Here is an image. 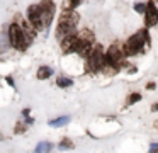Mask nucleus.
<instances>
[{
	"mask_svg": "<svg viewBox=\"0 0 158 153\" xmlns=\"http://www.w3.org/2000/svg\"><path fill=\"white\" fill-rule=\"evenodd\" d=\"M148 43H150L148 31L146 29H139L136 34H133V36L127 39L126 46H124V53H126L127 56H134V54L144 51V46H146Z\"/></svg>",
	"mask_w": 158,
	"mask_h": 153,
	"instance_id": "f257e3e1",
	"label": "nucleus"
},
{
	"mask_svg": "<svg viewBox=\"0 0 158 153\" xmlns=\"http://www.w3.org/2000/svg\"><path fill=\"white\" fill-rule=\"evenodd\" d=\"M32 39H34V37L26 34L17 22H14L9 27V41H10V46L15 48V49H19V51L27 49V46L32 43Z\"/></svg>",
	"mask_w": 158,
	"mask_h": 153,
	"instance_id": "f03ea898",
	"label": "nucleus"
},
{
	"mask_svg": "<svg viewBox=\"0 0 158 153\" xmlns=\"http://www.w3.org/2000/svg\"><path fill=\"white\" fill-rule=\"evenodd\" d=\"M104 61H106V56H104V51L102 46H94L90 54L87 56V70L92 71V73H97V71L102 70L104 66Z\"/></svg>",
	"mask_w": 158,
	"mask_h": 153,
	"instance_id": "7ed1b4c3",
	"label": "nucleus"
},
{
	"mask_svg": "<svg viewBox=\"0 0 158 153\" xmlns=\"http://www.w3.org/2000/svg\"><path fill=\"white\" fill-rule=\"evenodd\" d=\"M124 56H126V53H124V49L119 46L117 43H114L112 46L107 49V54H106V60L109 61V63H112L114 66L119 70L121 66L124 65Z\"/></svg>",
	"mask_w": 158,
	"mask_h": 153,
	"instance_id": "20e7f679",
	"label": "nucleus"
},
{
	"mask_svg": "<svg viewBox=\"0 0 158 153\" xmlns=\"http://www.w3.org/2000/svg\"><path fill=\"white\" fill-rule=\"evenodd\" d=\"M39 10H41V19H43V24H44V29L49 27L53 20V15H55V3L51 0H43L39 3Z\"/></svg>",
	"mask_w": 158,
	"mask_h": 153,
	"instance_id": "39448f33",
	"label": "nucleus"
},
{
	"mask_svg": "<svg viewBox=\"0 0 158 153\" xmlns=\"http://www.w3.org/2000/svg\"><path fill=\"white\" fill-rule=\"evenodd\" d=\"M27 19H29V22L36 27V31H43V29H44V24H43V19H41V10H39V3H38V5H31V7H29Z\"/></svg>",
	"mask_w": 158,
	"mask_h": 153,
	"instance_id": "423d86ee",
	"label": "nucleus"
},
{
	"mask_svg": "<svg viewBox=\"0 0 158 153\" xmlns=\"http://www.w3.org/2000/svg\"><path fill=\"white\" fill-rule=\"evenodd\" d=\"M144 24L146 27H153L158 24V9L155 5V2L146 3V10H144Z\"/></svg>",
	"mask_w": 158,
	"mask_h": 153,
	"instance_id": "0eeeda50",
	"label": "nucleus"
},
{
	"mask_svg": "<svg viewBox=\"0 0 158 153\" xmlns=\"http://www.w3.org/2000/svg\"><path fill=\"white\" fill-rule=\"evenodd\" d=\"M78 14L75 10H63L61 15H60V24H65V26H72V27H77L78 24Z\"/></svg>",
	"mask_w": 158,
	"mask_h": 153,
	"instance_id": "6e6552de",
	"label": "nucleus"
},
{
	"mask_svg": "<svg viewBox=\"0 0 158 153\" xmlns=\"http://www.w3.org/2000/svg\"><path fill=\"white\" fill-rule=\"evenodd\" d=\"M77 39H78V36H77V34H70V36L63 37V39H61V49H63V53H65V54L75 53Z\"/></svg>",
	"mask_w": 158,
	"mask_h": 153,
	"instance_id": "1a4fd4ad",
	"label": "nucleus"
},
{
	"mask_svg": "<svg viewBox=\"0 0 158 153\" xmlns=\"http://www.w3.org/2000/svg\"><path fill=\"white\" fill-rule=\"evenodd\" d=\"M70 34H77V27L65 26V24H58V27H56V37H58L60 41H61L63 37L70 36Z\"/></svg>",
	"mask_w": 158,
	"mask_h": 153,
	"instance_id": "9d476101",
	"label": "nucleus"
},
{
	"mask_svg": "<svg viewBox=\"0 0 158 153\" xmlns=\"http://www.w3.org/2000/svg\"><path fill=\"white\" fill-rule=\"evenodd\" d=\"M53 75V68L51 66H41L38 70V73H36V77L39 78V80H46V78H49Z\"/></svg>",
	"mask_w": 158,
	"mask_h": 153,
	"instance_id": "9b49d317",
	"label": "nucleus"
},
{
	"mask_svg": "<svg viewBox=\"0 0 158 153\" xmlns=\"http://www.w3.org/2000/svg\"><path fill=\"white\" fill-rule=\"evenodd\" d=\"M70 122V117L68 116H61V117L58 119H53V121H49V126H53V128H58V126H65Z\"/></svg>",
	"mask_w": 158,
	"mask_h": 153,
	"instance_id": "f8f14e48",
	"label": "nucleus"
},
{
	"mask_svg": "<svg viewBox=\"0 0 158 153\" xmlns=\"http://www.w3.org/2000/svg\"><path fill=\"white\" fill-rule=\"evenodd\" d=\"M56 83H58V87H63V88H68L73 85V80L72 78H66V77H60L58 80H56Z\"/></svg>",
	"mask_w": 158,
	"mask_h": 153,
	"instance_id": "ddd939ff",
	"label": "nucleus"
},
{
	"mask_svg": "<svg viewBox=\"0 0 158 153\" xmlns=\"http://www.w3.org/2000/svg\"><path fill=\"white\" fill-rule=\"evenodd\" d=\"M9 44H10V41H9V34L7 36H5V34H0V53L7 49Z\"/></svg>",
	"mask_w": 158,
	"mask_h": 153,
	"instance_id": "4468645a",
	"label": "nucleus"
},
{
	"mask_svg": "<svg viewBox=\"0 0 158 153\" xmlns=\"http://www.w3.org/2000/svg\"><path fill=\"white\" fill-rule=\"evenodd\" d=\"M80 3V0H63V10H72Z\"/></svg>",
	"mask_w": 158,
	"mask_h": 153,
	"instance_id": "2eb2a0df",
	"label": "nucleus"
},
{
	"mask_svg": "<svg viewBox=\"0 0 158 153\" xmlns=\"http://www.w3.org/2000/svg\"><path fill=\"white\" fill-rule=\"evenodd\" d=\"M51 150V143H39L36 146V153H43V151H49Z\"/></svg>",
	"mask_w": 158,
	"mask_h": 153,
	"instance_id": "dca6fc26",
	"label": "nucleus"
},
{
	"mask_svg": "<svg viewBox=\"0 0 158 153\" xmlns=\"http://www.w3.org/2000/svg\"><path fill=\"white\" fill-rule=\"evenodd\" d=\"M141 100V95L139 94H131L129 97H127V104H134V102Z\"/></svg>",
	"mask_w": 158,
	"mask_h": 153,
	"instance_id": "f3484780",
	"label": "nucleus"
},
{
	"mask_svg": "<svg viewBox=\"0 0 158 153\" xmlns=\"http://www.w3.org/2000/svg\"><path fill=\"white\" fill-rule=\"evenodd\" d=\"M134 10H136V12H139V14H143L144 10H146V5H144V3H136V5H134Z\"/></svg>",
	"mask_w": 158,
	"mask_h": 153,
	"instance_id": "a211bd4d",
	"label": "nucleus"
},
{
	"mask_svg": "<svg viewBox=\"0 0 158 153\" xmlns=\"http://www.w3.org/2000/svg\"><path fill=\"white\" fill-rule=\"evenodd\" d=\"M60 146H61V148H72V141H70V139L68 138H65V139H63V141H61V145H60Z\"/></svg>",
	"mask_w": 158,
	"mask_h": 153,
	"instance_id": "6ab92c4d",
	"label": "nucleus"
},
{
	"mask_svg": "<svg viewBox=\"0 0 158 153\" xmlns=\"http://www.w3.org/2000/svg\"><path fill=\"white\" fill-rule=\"evenodd\" d=\"M24 131H26V126L19 122V124L15 126V133H17V134H19V133H24Z\"/></svg>",
	"mask_w": 158,
	"mask_h": 153,
	"instance_id": "aec40b11",
	"label": "nucleus"
},
{
	"mask_svg": "<svg viewBox=\"0 0 158 153\" xmlns=\"http://www.w3.org/2000/svg\"><path fill=\"white\" fill-rule=\"evenodd\" d=\"M153 88H155V83H153V82H150V83H148V90H153Z\"/></svg>",
	"mask_w": 158,
	"mask_h": 153,
	"instance_id": "412c9836",
	"label": "nucleus"
},
{
	"mask_svg": "<svg viewBox=\"0 0 158 153\" xmlns=\"http://www.w3.org/2000/svg\"><path fill=\"white\" fill-rule=\"evenodd\" d=\"M150 150H151V151H156V150H158V145H151Z\"/></svg>",
	"mask_w": 158,
	"mask_h": 153,
	"instance_id": "4be33fe9",
	"label": "nucleus"
},
{
	"mask_svg": "<svg viewBox=\"0 0 158 153\" xmlns=\"http://www.w3.org/2000/svg\"><path fill=\"white\" fill-rule=\"evenodd\" d=\"M151 109H153V111H158V104H155V105H153V107H151Z\"/></svg>",
	"mask_w": 158,
	"mask_h": 153,
	"instance_id": "5701e85b",
	"label": "nucleus"
},
{
	"mask_svg": "<svg viewBox=\"0 0 158 153\" xmlns=\"http://www.w3.org/2000/svg\"><path fill=\"white\" fill-rule=\"evenodd\" d=\"M156 128H158V122H156Z\"/></svg>",
	"mask_w": 158,
	"mask_h": 153,
	"instance_id": "b1692460",
	"label": "nucleus"
}]
</instances>
